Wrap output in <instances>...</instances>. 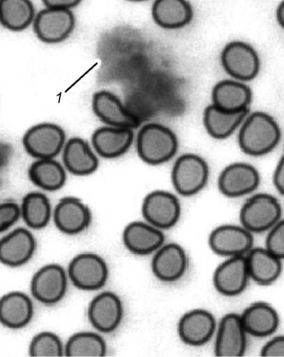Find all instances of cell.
Instances as JSON below:
<instances>
[{"instance_id": "obj_1", "label": "cell", "mask_w": 284, "mask_h": 357, "mask_svg": "<svg viewBox=\"0 0 284 357\" xmlns=\"http://www.w3.org/2000/svg\"><path fill=\"white\" fill-rule=\"evenodd\" d=\"M281 139L277 122L268 114L256 112L245 120L239 143L244 153L257 157L273 151Z\"/></svg>"}, {"instance_id": "obj_2", "label": "cell", "mask_w": 284, "mask_h": 357, "mask_svg": "<svg viewBox=\"0 0 284 357\" xmlns=\"http://www.w3.org/2000/svg\"><path fill=\"white\" fill-rule=\"evenodd\" d=\"M178 147L177 137L174 132L161 124H147L137 135V153L149 165H158L170 160Z\"/></svg>"}, {"instance_id": "obj_3", "label": "cell", "mask_w": 284, "mask_h": 357, "mask_svg": "<svg viewBox=\"0 0 284 357\" xmlns=\"http://www.w3.org/2000/svg\"><path fill=\"white\" fill-rule=\"evenodd\" d=\"M282 208L274 197L266 193L248 199L240 212V221L251 232H262L272 229L281 220Z\"/></svg>"}, {"instance_id": "obj_4", "label": "cell", "mask_w": 284, "mask_h": 357, "mask_svg": "<svg viewBox=\"0 0 284 357\" xmlns=\"http://www.w3.org/2000/svg\"><path fill=\"white\" fill-rule=\"evenodd\" d=\"M74 286L83 291H97L105 285L109 278V268L100 256L82 253L70 261L68 269Z\"/></svg>"}, {"instance_id": "obj_5", "label": "cell", "mask_w": 284, "mask_h": 357, "mask_svg": "<svg viewBox=\"0 0 284 357\" xmlns=\"http://www.w3.org/2000/svg\"><path fill=\"white\" fill-rule=\"evenodd\" d=\"M209 166L195 154H184L179 158L172 172V181L179 195H197L205 187L209 179Z\"/></svg>"}, {"instance_id": "obj_6", "label": "cell", "mask_w": 284, "mask_h": 357, "mask_svg": "<svg viewBox=\"0 0 284 357\" xmlns=\"http://www.w3.org/2000/svg\"><path fill=\"white\" fill-rule=\"evenodd\" d=\"M66 135L62 128L44 123L29 128L23 137V145L30 156L38 159L54 158L62 151Z\"/></svg>"}, {"instance_id": "obj_7", "label": "cell", "mask_w": 284, "mask_h": 357, "mask_svg": "<svg viewBox=\"0 0 284 357\" xmlns=\"http://www.w3.org/2000/svg\"><path fill=\"white\" fill-rule=\"evenodd\" d=\"M221 62L227 74L241 81L255 79L260 70L257 51L242 41L227 44L222 52Z\"/></svg>"}, {"instance_id": "obj_8", "label": "cell", "mask_w": 284, "mask_h": 357, "mask_svg": "<svg viewBox=\"0 0 284 357\" xmlns=\"http://www.w3.org/2000/svg\"><path fill=\"white\" fill-rule=\"evenodd\" d=\"M76 20L72 10L45 8L33 20V31L46 44H59L66 40L74 31Z\"/></svg>"}, {"instance_id": "obj_9", "label": "cell", "mask_w": 284, "mask_h": 357, "mask_svg": "<svg viewBox=\"0 0 284 357\" xmlns=\"http://www.w3.org/2000/svg\"><path fill=\"white\" fill-rule=\"evenodd\" d=\"M30 289L34 299L46 306L61 302L68 290L66 270L58 264L43 266L33 275Z\"/></svg>"}, {"instance_id": "obj_10", "label": "cell", "mask_w": 284, "mask_h": 357, "mask_svg": "<svg viewBox=\"0 0 284 357\" xmlns=\"http://www.w3.org/2000/svg\"><path fill=\"white\" fill-rule=\"evenodd\" d=\"M90 324L98 332L114 333L121 324L124 306L121 299L112 291L98 294L90 303L88 308Z\"/></svg>"}, {"instance_id": "obj_11", "label": "cell", "mask_w": 284, "mask_h": 357, "mask_svg": "<svg viewBox=\"0 0 284 357\" xmlns=\"http://www.w3.org/2000/svg\"><path fill=\"white\" fill-rule=\"evenodd\" d=\"M143 215L146 220L158 229H167L178 222L181 208L174 195L165 191H155L145 197Z\"/></svg>"}, {"instance_id": "obj_12", "label": "cell", "mask_w": 284, "mask_h": 357, "mask_svg": "<svg viewBox=\"0 0 284 357\" xmlns=\"http://www.w3.org/2000/svg\"><path fill=\"white\" fill-rule=\"evenodd\" d=\"M247 334L240 315L227 314L218 325L215 354L221 357L243 356L247 349Z\"/></svg>"}, {"instance_id": "obj_13", "label": "cell", "mask_w": 284, "mask_h": 357, "mask_svg": "<svg viewBox=\"0 0 284 357\" xmlns=\"http://www.w3.org/2000/svg\"><path fill=\"white\" fill-rule=\"evenodd\" d=\"M92 107L97 117L110 127L133 130L140 124L139 118L131 113L115 94L109 91L103 90L94 93Z\"/></svg>"}, {"instance_id": "obj_14", "label": "cell", "mask_w": 284, "mask_h": 357, "mask_svg": "<svg viewBox=\"0 0 284 357\" xmlns=\"http://www.w3.org/2000/svg\"><path fill=\"white\" fill-rule=\"evenodd\" d=\"M36 247L32 232L20 227L0 240V262L10 268H19L31 259Z\"/></svg>"}, {"instance_id": "obj_15", "label": "cell", "mask_w": 284, "mask_h": 357, "mask_svg": "<svg viewBox=\"0 0 284 357\" xmlns=\"http://www.w3.org/2000/svg\"><path fill=\"white\" fill-rule=\"evenodd\" d=\"M216 326L212 313L204 309H195L181 317L178 333L180 339L187 345L200 347L213 337Z\"/></svg>"}, {"instance_id": "obj_16", "label": "cell", "mask_w": 284, "mask_h": 357, "mask_svg": "<svg viewBox=\"0 0 284 357\" xmlns=\"http://www.w3.org/2000/svg\"><path fill=\"white\" fill-rule=\"evenodd\" d=\"M253 244L251 232L239 226L218 227L212 231L209 238L211 249L221 256H243L251 250Z\"/></svg>"}, {"instance_id": "obj_17", "label": "cell", "mask_w": 284, "mask_h": 357, "mask_svg": "<svg viewBox=\"0 0 284 357\" xmlns=\"http://www.w3.org/2000/svg\"><path fill=\"white\" fill-rule=\"evenodd\" d=\"M260 182V174L251 165L238 162L227 166L218 178V188L223 195L237 197L255 190Z\"/></svg>"}, {"instance_id": "obj_18", "label": "cell", "mask_w": 284, "mask_h": 357, "mask_svg": "<svg viewBox=\"0 0 284 357\" xmlns=\"http://www.w3.org/2000/svg\"><path fill=\"white\" fill-rule=\"evenodd\" d=\"M54 221L63 234L76 235L88 229L92 214L83 202L75 197H64L55 206Z\"/></svg>"}, {"instance_id": "obj_19", "label": "cell", "mask_w": 284, "mask_h": 357, "mask_svg": "<svg viewBox=\"0 0 284 357\" xmlns=\"http://www.w3.org/2000/svg\"><path fill=\"white\" fill-rule=\"evenodd\" d=\"M249 278L246 257H232L215 271L214 284L219 294L235 296L246 289Z\"/></svg>"}, {"instance_id": "obj_20", "label": "cell", "mask_w": 284, "mask_h": 357, "mask_svg": "<svg viewBox=\"0 0 284 357\" xmlns=\"http://www.w3.org/2000/svg\"><path fill=\"white\" fill-rule=\"evenodd\" d=\"M188 268V257L184 248L176 243L159 248L153 258L152 270L159 281L174 282L184 276Z\"/></svg>"}, {"instance_id": "obj_21", "label": "cell", "mask_w": 284, "mask_h": 357, "mask_svg": "<svg viewBox=\"0 0 284 357\" xmlns=\"http://www.w3.org/2000/svg\"><path fill=\"white\" fill-rule=\"evenodd\" d=\"M34 314L32 300L20 291H12L0 298V324L10 329L25 328Z\"/></svg>"}, {"instance_id": "obj_22", "label": "cell", "mask_w": 284, "mask_h": 357, "mask_svg": "<svg viewBox=\"0 0 284 357\" xmlns=\"http://www.w3.org/2000/svg\"><path fill=\"white\" fill-rule=\"evenodd\" d=\"M213 105L226 113L248 111L252 91L246 84L234 80H223L215 85L212 93Z\"/></svg>"}, {"instance_id": "obj_23", "label": "cell", "mask_w": 284, "mask_h": 357, "mask_svg": "<svg viewBox=\"0 0 284 357\" xmlns=\"http://www.w3.org/2000/svg\"><path fill=\"white\" fill-rule=\"evenodd\" d=\"M124 243L133 253L148 255L163 246L165 235L160 229L142 222H133L126 227L123 235Z\"/></svg>"}, {"instance_id": "obj_24", "label": "cell", "mask_w": 284, "mask_h": 357, "mask_svg": "<svg viewBox=\"0 0 284 357\" xmlns=\"http://www.w3.org/2000/svg\"><path fill=\"white\" fill-rule=\"evenodd\" d=\"M133 141L132 129L103 127L97 129L92 137V144L101 157L115 158L126 153Z\"/></svg>"}, {"instance_id": "obj_25", "label": "cell", "mask_w": 284, "mask_h": 357, "mask_svg": "<svg viewBox=\"0 0 284 357\" xmlns=\"http://www.w3.org/2000/svg\"><path fill=\"white\" fill-rule=\"evenodd\" d=\"M240 317L246 333L253 337H269L278 328V314L276 310L266 303L251 305L244 310Z\"/></svg>"}, {"instance_id": "obj_26", "label": "cell", "mask_w": 284, "mask_h": 357, "mask_svg": "<svg viewBox=\"0 0 284 357\" xmlns=\"http://www.w3.org/2000/svg\"><path fill=\"white\" fill-rule=\"evenodd\" d=\"M64 166L72 174L87 176L94 173L98 160L87 142L80 137H73L63 147Z\"/></svg>"}, {"instance_id": "obj_27", "label": "cell", "mask_w": 284, "mask_h": 357, "mask_svg": "<svg viewBox=\"0 0 284 357\" xmlns=\"http://www.w3.org/2000/svg\"><path fill=\"white\" fill-rule=\"evenodd\" d=\"M152 16L161 28L177 29L190 24L193 10L185 0H158L153 4Z\"/></svg>"}, {"instance_id": "obj_28", "label": "cell", "mask_w": 284, "mask_h": 357, "mask_svg": "<svg viewBox=\"0 0 284 357\" xmlns=\"http://www.w3.org/2000/svg\"><path fill=\"white\" fill-rule=\"evenodd\" d=\"M281 261L264 248L251 249L246 257L249 278L260 285H271L281 277Z\"/></svg>"}, {"instance_id": "obj_29", "label": "cell", "mask_w": 284, "mask_h": 357, "mask_svg": "<svg viewBox=\"0 0 284 357\" xmlns=\"http://www.w3.org/2000/svg\"><path fill=\"white\" fill-rule=\"evenodd\" d=\"M30 181L43 190H59L66 182V172L54 158L38 159L28 171Z\"/></svg>"}, {"instance_id": "obj_30", "label": "cell", "mask_w": 284, "mask_h": 357, "mask_svg": "<svg viewBox=\"0 0 284 357\" xmlns=\"http://www.w3.org/2000/svg\"><path fill=\"white\" fill-rule=\"evenodd\" d=\"M36 15L29 0H0V23L11 31H23L33 23Z\"/></svg>"}, {"instance_id": "obj_31", "label": "cell", "mask_w": 284, "mask_h": 357, "mask_svg": "<svg viewBox=\"0 0 284 357\" xmlns=\"http://www.w3.org/2000/svg\"><path fill=\"white\" fill-rule=\"evenodd\" d=\"M248 111L240 113H226L214 105L206 107L204 114V123L207 131L217 139H225L232 135L243 123Z\"/></svg>"}, {"instance_id": "obj_32", "label": "cell", "mask_w": 284, "mask_h": 357, "mask_svg": "<svg viewBox=\"0 0 284 357\" xmlns=\"http://www.w3.org/2000/svg\"><path fill=\"white\" fill-rule=\"evenodd\" d=\"M21 216L26 225L33 229H42L49 225L51 204L44 193L30 192L24 197L21 205Z\"/></svg>"}, {"instance_id": "obj_33", "label": "cell", "mask_w": 284, "mask_h": 357, "mask_svg": "<svg viewBox=\"0 0 284 357\" xmlns=\"http://www.w3.org/2000/svg\"><path fill=\"white\" fill-rule=\"evenodd\" d=\"M107 354V345L100 335L79 333L68 340L64 354L68 357H103Z\"/></svg>"}, {"instance_id": "obj_34", "label": "cell", "mask_w": 284, "mask_h": 357, "mask_svg": "<svg viewBox=\"0 0 284 357\" xmlns=\"http://www.w3.org/2000/svg\"><path fill=\"white\" fill-rule=\"evenodd\" d=\"M29 354L33 357H60L64 354V348L57 335L45 332L33 338Z\"/></svg>"}, {"instance_id": "obj_35", "label": "cell", "mask_w": 284, "mask_h": 357, "mask_svg": "<svg viewBox=\"0 0 284 357\" xmlns=\"http://www.w3.org/2000/svg\"><path fill=\"white\" fill-rule=\"evenodd\" d=\"M269 234L267 236L266 250L271 255L282 259L284 257V222L279 221L272 229H269Z\"/></svg>"}, {"instance_id": "obj_36", "label": "cell", "mask_w": 284, "mask_h": 357, "mask_svg": "<svg viewBox=\"0 0 284 357\" xmlns=\"http://www.w3.org/2000/svg\"><path fill=\"white\" fill-rule=\"evenodd\" d=\"M20 217V206L14 202L0 204V234L15 225Z\"/></svg>"}, {"instance_id": "obj_37", "label": "cell", "mask_w": 284, "mask_h": 357, "mask_svg": "<svg viewBox=\"0 0 284 357\" xmlns=\"http://www.w3.org/2000/svg\"><path fill=\"white\" fill-rule=\"evenodd\" d=\"M261 356L264 357L284 356V337L278 335L265 344L261 351Z\"/></svg>"}, {"instance_id": "obj_38", "label": "cell", "mask_w": 284, "mask_h": 357, "mask_svg": "<svg viewBox=\"0 0 284 357\" xmlns=\"http://www.w3.org/2000/svg\"><path fill=\"white\" fill-rule=\"evenodd\" d=\"M80 3L79 0H45L43 1L46 8L61 10H72Z\"/></svg>"}, {"instance_id": "obj_39", "label": "cell", "mask_w": 284, "mask_h": 357, "mask_svg": "<svg viewBox=\"0 0 284 357\" xmlns=\"http://www.w3.org/2000/svg\"><path fill=\"white\" fill-rule=\"evenodd\" d=\"M274 184L277 190L283 195L284 192V162L283 158L278 163L276 170L274 174Z\"/></svg>"}, {"instance_id": "obj_40", "label": "cell", "mask_w": 284, "mask_h": 357, "mask_svg": "<svg viewBox=\"0 0 284 357\" xmlns=\"http://www.w3.org/2000/svg\"><path fill=\"white\" fill-rule=\"evenodd\" d=\"M277 20L279 25L284 27V2H282L277 10Z\"/></svg>"}]
</instances>
